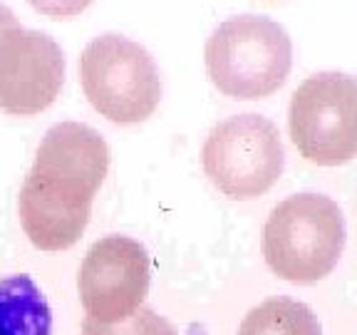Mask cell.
<instances>
[{
	"mask_svg": "<svg viewBox=\"0 0 357 335\" xmlns=\"http://www.w3.org/2000/svg\"><path fill=\"white\" fill-rule=\"evenodd\" d=\"M107 169L109 147L89 124L60 122L45 132L17 196L22 231L35 248L65 251L77 244Z\"/></svg>",
	"mask_w": 357,
	"mask_h": 335,
	"instance_id": "obj_1",
	"label": "cell"
},
{
	"mask_svg": "<svg viewBox=\"0 0 357 335\" xmlns=\"http://www.w3.org/2000/svg\"><path fill=\"white\" fill-rule=\"evenodd\" d=\"M345 248V216L325 194H293L271 211L263 229V256L290 283H318L337 266Z\"/></svg>",
	"mask_w": 357,
	"mask_h": 335,
	"instance_id": "obj_2",
	"label": "cell"
},
{
	"mask_svg": "<svg viewBox=\"0 0 357 335\" xmlns=\"http://www.w3.org/2000/svg\"><path fill=\"white\" fill-rule=\"evenodd\" d=\"M206 73L213 87L236 100H263L283 87L293 65V43L266 15L223 20L206 40Z\"/></svg>",
	"mask_w": 357,
	"mask_h": 335,
	"instance_id": "obj_3",
	"label": "cell"
},
{
	"mask_svg": "<svg viewBox=\"0 0 357 335\" xmlns=\"http://www.w3.org/2000/svg\"><path fill=\"white\" fill-rule=\"evenodd\" d=\"M79 80L89 105L114 124H139L162 102V77L139 43L117 33L95 38L79 57Z\"/></svg>",
	"mask_w": 357,
	"mask_h": 335,
	"instance_id": "obj_4",
	"label": "cell"
},
{
	"mask_svg": "<svg viewBox=\"0 0 357 335\" xmlns=\"http://www.w3.org/2000/svg\"><path fill=\"white\" fill-rule=\"evenodd\" d=\"M204 172L221 194L256 199L283 174L285 149L280 132L261 114H236L218 122L204 142Z\"/></svg>",
	"mask_w": 357,
	"mask_h": 335,
	"instance_id": "obj_5",
	"label": "cell"
},
{
	"mask_svg": "<svg viewBox=\"0 0 357 335\" xmlns=\"http://www.w3.org/2000/svg\"><path fill=\"white\" fill-rule=\"evenodd\" d=\"M290 140L307 162L340 167L357 154V82L345 73H318L293 92Z\"/></svg>",
	"mask_w": 357,
	"mask_h": 335,
	"instance_id": "obj_6",
	"label": "cell"
},
{
	"mask_svg": "<svg viewBox=\"0 0 357 335\" xmlns=\"http://www.w3.org/2000/svg\"><path fill=\"white\" fill-rule=\"evenodd\" d=\"M149 253L129 236H105L89 246L79 268V301L87 318L119 323L144 303L149 293Z\"/></svg>",
	"mask_w": 357,
	"mask_h": 335,
	"instance_id": "obj_7",
	"label": "cell"
},
{
	"mask_svg": "<svg viewBox=\"0 0 357 335\" xmlns=\"http://www.w3.org/2000/svg\"><path fill=\"white\" fill-rule=\"evenodd\" d=\"M65 82V55L55 38L22 25L0 38V110L33 117L57 100Z\"/></svg>",
	"mask_w": 357,
	"mask_h": 335,
	"instance_id": "obj_8",
	"label": "cell"
},
{
	"mask_svg": "<svg viewBox=\"0 0 357 335\" xmlns=\"http://www.w3.org/2000/svg\"><path fill=\"white\" fill-rule=\"evenodd\" d=\"M52 315L30 276L0 278V335H50Z\"/></svg>",
	"mask_w": 357,
	"mask_h": 335,
	"instance_id": "obj_9",
	"label": "cell"
},
{
	"mask_svg": "<svg viewBox=\"0 0 357 335\" xmlns=\"http://www.w3.org/2000/svg\"><path fill=\"white\" fill-rule=\"evenodd\" d=\"M238 335H323V325L305 303L275 296L248 311Z\"/></svg>",
	"mask_w": 357,
	"mask_h": 335,
	"instance_id": "obj_10",
	"label": "cell"
},
{
	"mask_svg": "<svg viewBox=\"0 0 357 335\" xmlns=\"http://www.w3.org/2000/svg\"><path fill=\"white\" fill-rule=\"evenodd\" d=\"M82 335H178L176 328L164 315L151 311L149 306H139L132 315L119 323H97L92 318L82 320Z\"/></svg>",
	"mask_w": 357,
	"mask_h": 335,
	"instance_id": "obj_11",
	"label": "cell"
},
{
	"mask_svg": "<svg viewBox=\"0 0 357 335\" xmlns=\"http://www.w3.org/2000/svg\"><path fill=\"white\" fill-rule=\"evenodd\" d=\"M28 3L40 13V15L57 17V20L75 17L92 6V0H28Z\"/></svg>",
	"mask_w": 357,
	"mask_h": 335,
	"instance_id": "obj_12",
	"label": "cell"
},
{
	"mask_svg": "<svg viewBox=\"0 0 357 335\" xmlns=\"http://www.w3.org/2000/svg\"><path fill=\"white\" fill-rule=\"evenodd\" d=\"M15 25H20V22H17V17H15V13H13L8 6H3V3H0V38H3V35H6L10 28H15Z\"/></svg>",
	"mask_w": 357,
	"mask_h": 335,
	"instance_id": "obj_13",
	"label": "cell"
}]
</instances>
